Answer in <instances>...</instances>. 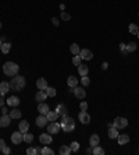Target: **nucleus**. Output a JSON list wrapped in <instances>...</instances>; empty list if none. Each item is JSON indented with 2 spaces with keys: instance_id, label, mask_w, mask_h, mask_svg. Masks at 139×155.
<instances>
[{
  "instance_id": "obj_1",
  "label": "nucleus",
  "mask_w": 139,
  "mask_h": 155,
  "mask_svg": "<svg viewBox=\"0 0 139 155\" xmlns=\"http://www.w3.org/2000/svg\"><path fill=\"white\" fill-rule=\"evenodd\" d=\"M20 71V66L14 62H6L3 64V73L7 76V77H14L18 74Z\"/></svg>"
},
{
  "instance_id": "obj_2",
  "label": "nucleus",
  "mask_w": 139,
  "mask_h": 155,
  "mask_svg": "<svg viewBox=\"0 0 139 155\" xmlns=\"http://www.w3.org/2000/svg\"><path fill=\"white\" fill-rule=\"evenodd\" d=\"M60 126H61L63 132L70 133L75 129V120H74L72 117H70L68 115H64V116H61V123H60Z\"/></svg>"
},
{
  "instance_id": "obj_3",
  "label": "nucleus",
  "mask_w": 139,
  "mask_h": 155,
  "mask_svg": "<svg viewBox=\"0 0 139 155\" xmlns=\"http://www.w3.org/2000/svg\"><path fill=\"white\" fill-rule=\"evenodd\" d=\"M27 84V81H25V77L22 76H14V77L11 78V81H10V88L11 90H16V91H22V88L25 87Z\"/></svg>"
},
{
  "instance_id": "obj_4",
  "label": "nucleus",
  "mask_w": 139,
  "mask_h": 155,
  "mask_svg": "<svg viewBox=\"0 0 139 155\" xmlns=\"http://www.w3.org/2000/svg\"><path fill=\"white\" fill-rule=\"evenodd\" d=\"M60 129H61L60 123L49 122V124H47V133H50V134H57V133L60 132Z\"/></svg>"
},
{
  "instance_id": "obj_5",
  "label": "nucleus",
  "mask_w": 139,
  "mask_h": 155,
  "mask_svg": "<svg viewBox=\"0 0 139 155\" xmlns=\"http://www.w3.org/2000/svg\"><path fill=\"white\" fill-rule=\"evenodd\" d=\"M22 141H24V133H21L20 130L11 134V143L13 144H21Z\"/></svg>"
},
{
  "instance_id": "obj_6",
  "label": "nucleus",
  "mask_w": 139,
  "mask_h": 155,
  "mask_svg": "<svg viewBox=\"0 0 139 155\" xmlns=\"http://www.w3.org/2000/svg\"><path fill=\"white\" fill-rule=\"evenodd\" d=\"M114 126H116L118 130L125 129V127L128 126V120H127L125 117H116V119H114Z\"/></svg>"
},
{
  "instance_id": "obj_7",
  "label": "nucleus",
  "mask_w": 139,
  "mask_h": 155,
  "mask_svg": "<svg viewBox=\"0 0 139 155\" xmlns=\"http://www.w3.org/2000/svg\"><path fill=\"white\" fill-rule=\"evenodd\" d=\"M72 92H74V95L77 96L78 99H84L86 96V91L82 88V87H78V85L74 87V88H72Z\"/></svg>"
},
{
  "instance_id": "obj_8",
  "label": "nucleus",
  "mask_w": 139,
  "mask_h": 155,
  "mask_svg": "<svg viewBox=\"0 0 139 155\" xmlns=\"http://www.w3.org/2000/svg\"><path fill=\"white\" fill-rule=\"evenodd\" d=\"M79 122L82 124H89L91 123V116H89V113L86 112V110H81L79 112Z\"/></svg>"
},
{
  "instance_id": "obj_9",
  "label": "nucleus",
  "mask_w": 139,
  "mask_h": 155,
  "mask_svg": "<svg viewBox=\"0 0 139 155\" xmlns=\"http://www.w3.org/2000/svg\"><path fill=\"white\" fill-rule=\"evenodd\" d=\"M39 141H40L42 144L47 145V144H50V143L53 141V137H52V134H50V133H43V134H40V136H39Z\"/></svg>"
},
{
  "instance_id": "obj_10",
  "label": "nucleus",
  "mask_w": 139,
  "mask_h": 155,
  "mask_svg": "<svg viewBox=\"0 0 139 155\" xmlns=\"http://www.w3.org/2000/svg\"><path fill=\"white\" fill-rule=\"evenodd\" d=\"M11 117H10V115H7V113H4L3 116L0 117V127H8L10 126V123H11Z\"/></svg>"
},
{
  "instance_id": "obj_11",
  "label": "nucleus",
  "mask_w": 139,
  "mask_h": 155,
  "mask_svg": "<svg viewBox=\"0 0 139 155\" xmlns=\"http://www.w3.org/2000/svg\"><path fill=\"white\" fill-rule=\"evenodd\" d=\"M47 123H49V120H47L46 115H39L36 117V126L38 127H45V126H47Z\"/></svg>"
},
{
  "instance_id": "obj_12",
  "label": "nucleus",
  "mask_w": 139,
  "mask_h": 155,
  "mask_svg": "<svg viewBox=\"0 0 139 155\" xmlns=\"http://www.w3.org/2000/svg\"><path fill=\"white\" fill-rule=\"evenodd\" d=\"M67 112H68V109L67 106L64 105V103H60V105H57V108H56V113H57V116L61 117L64 115H67Z\"/></svg>"
},
{
  "instance_id": "obj_13",
  "label": "nucleus",
  "mask_w": 139,
  "mask_h": 155,
  "mask_svg": "<svg viewBox=\"0 0 139 155\" xmlns=\"http://www.w3.org/2000/svg\"><path fill=\"white\" fill-rule=\"evenodd\" d=\"M79 54H81L82 60H92V57H93L92 50H89V49H82V50L79 52Z\"/></svg>"
},
{
  "instance_id": "obj_14",
  "label": "nucleus",
  "mask_w": 139,
  "mask_h": 155,
  "mask_svg": "<svg viewBox=\"0 0 139 155\" xmlns=\"http://www.w3.org/2000/svg\"><path fill=\"white\" fill-rule=\"evenodd\" d=\"M117 141H118L120 145H125V144L129 143V136H128V134H118Z\"/></svg>"
},
{
  "instance_id": "obj_15",
  "label": "nucleus",
  "mask_w": 139,
  "mask_h": 155,
  "mask_svg": "<svg viewBox=\"0 0 139 155\" xmlns=\"http://www.w3.org/2000/svg\"><path fill=\"white\" fill-rule=\"evenodd\" d=\"M8 91H10V83H7V81H1V83H0V94L4 96Z\"/></svg>"
},
{
  "instance_id": "obj_16",
  "label": "nucleus",
  "mask_w": 139,
  "mask_h": 155,
  "mask_svg": "<svg viewBox=\"0 0 139 155\" xmlns=\"http://www.w3.org/2000/svg\"><path fill=\"white\" fill-rule=\"evenodd\" d=\"M49 110H50V108H49V105L45 103V102H40V103L38 105V112L40 113V115H46Z\"/></svg>"
},
{
  "instance_id": "obj_17",
  "label": "nucleus",
  "mask_w": 139,
  "mask_h": 155,
  "mask_svg": "<svg viewBox=\"0 0 139 155\" xmlns=\"http://www.w3.org/2000/svg\"><path fill=\"white\" fill-rule=\"evenodd\" d=\"M36 87H38L39 91H45L47 87V81L45 80V78H38V81H36Z\"/></svg>"
},
{
  "instance_id": "obj_18",
  "label": "nucleus",
  "mask_w": 139,
  "mask_h": 155,
  "mask_svg": "<svg viewBox=\"0 0 139 155\" xmlns=\"http://www.w3.org/2000/svg\"><path fill=\"white\" fill-rule=\"evenodd\" d=\"M18 130L21 133H27L29 130V123H28L27 120H21V122L18 123Z\"/></svg>"
},
{
  "instance_id": "obj_19",
  "label": "nucleus",
  "mask_w": 139,
  "mask_h": 155,
  "mask_svg": "<svg viewBox=\"0 0 139 155\" xmlns=\"http://www.w3.org/2000/svg\"><path fill=\"white\" fill-rule=\"evenodd\" d=\"M89 144H91V147H96V145H99V144H100V137H99L97 134H92V136H91V138H89Z\"/></svg>"
},
{
  "instance_id": "obj_20",
  "label": "nucleus",
  "mask_w": 139,
  "mask_h": 155,
  "mask_svg": "<svg viewBox=\"0 0 139 155\" xmlns=\"http://www.w3.org/2000/svg\"><path fill=\"white\" fill-rule=\"evenodd\" d=\"M118 134H120V133H118V129H117L116 126L108 129V133H107L108 138H111V140H113V138H117V137H118Z\"/></svg>"
},
{
  "instance_id": "obj_21",
  "label": "nucleus",
  "mask_w": 139,
  "mask_h": 155,
  "mask_svg": "<svg viewBox=\"0 0 139 155\" xmlns=\"http://www.w3.org/2000/svg\"><path fill=\"white\" fill-rule=\"evenodd\" d=\"M7 103L10 106H13V108H17L20 105V98L18 96H10L7 99Z\"/></svg>"
},
{
  "instance_id": "obj_22",
  "label": "nucleus",
  "mask_w": 139,
  "mask_h": 155,
  "mask_svg": "<svg viewBox=\"0 0 139 155\" xmlns=\"http://www.w3.org/2000/svg\"><path fill=\"white\" fill-rule=\"evenodd\" d=\"M78 73L81 74V77H82V76H88V73H89V67H88L86 64H82V63H81V64L78 66Z\"/></svg>"
},
{
  "instance_id": "obj_23",
  "label": "nucleus",
  "mask_w": 139,
  "mask_h": 155,
  "mask_svg": "<svg viewBox=\"0 0 139 155\" xmlns=\"http://www.w3.org/2000/svg\"><path fill=\"white\" fill-rule=\"evenodd\" d=\"M67 84H68L70 88H74V87L78 85V78L75 77V76H70L68 78H67Z\"/></svg>"
},
{
  "instance_id": "obj_24",
  "label": "nucleus",
  "mask_w": 139,
  "mask_h": 155,
  "mask_svg": "<svg viewBox=\"0 0 139 155\" xmlns=\"http://www.w3.org/2000/svg\"><path fill=\"white\" fill-rule=\"evenodd\" d=\"M46 117L49 122H57V119H59V116H57V113H56V110H49L46 113Z\"/></svg>"
},
{
  "instance_id": "obj_25",
  "label": "nucleus",
  "mask_w": 139,
  "mask_h": 155,
  "mask_svg": "<svg viewBox=\"0 0 139 155\" xmlns=\"http://www.w3.org/2000/svg\"><path fill=\"white\" fill-rule=\"evenodd\" d=\"M21 115H22V112L17 108H13V110L10 112V117H11V119H20Z\"/></svg>"
},
{
  "instance_id": "obj_26",
  "label": "nucleus",
  "mask_w": 139,
  "mask_h": 155,
  "mask_svg": "<svg viewBox=\"0 0 139 155\" xmlns=\"http://www.w3.org/2000/svg\"><path fill=\"white\" fill-rule=\"evenodd\" d=\"M47 98V94L46 91H39L36 95H35V101H39V102H42V101H45Z\"/></svg>"
},
{
  "instance_id": "obj_27",
  "label": "nucleus",
  "mask_w": 139,
  "mask_h": 155,
  "mask_svg": "<svg viewBox=\"0 0 139 155\" xmlns=\"http://www.w3.org/2000/svg\"><path fill=\"white\" fill-rule=\"evenodd\" d=\"M71 152H72V151H71L70 145H61L60 149H59V154L60 155H70Z\"/></svg>"
},
{
  "instance_id": "obj_28",
  "label": "nucleus",
  "mask_w": 139,
  "mask_h": 155,
  "mask_svg": "<svg viewBox=\"0 0 139 155\" xmlns=\"http://www.w3.org/2000/svg\"><path fill=\"white\" fill-rule=\"evenodd\" d=\"M70 52H71L72 54H79V52H81L79 45H77V43H72V45L70 46Z\"/></svg>"
},
{
  "instance_id": "obj_29",
  "label": "nucleus",
  "mask_w": 139,
  "mask_h": 155,
  "mask_svg": "<svg viewBox=\"0 0 139 155\" xmlns=\"http://www.w3.org/2000/svg\"><path fill=\"white\" fill-rule=\"evenodd\" d=\"M24 141L27 143V144H31L32 141H33V134H31V133H24Z\"/></svg>"
},
{
  "instance_id": "obj_30",
  "label": "nucleus",
  "mask_w": 139,
  "mask_h": 155,
  "mask_svg": "<svg viewBox=\"0 0 139 155\" xmlns=\"http://www.w3.org/2000/svg\"><path fill=\"white\" fill-rule=\"evenodd\" d=\"M128 30H129V34H132V35H136V34H138V31H139V27L136 25V24H129Z\"/></svg>"
},
{
  "instance_id": "obj_31",
  "label": "nucleus",
  "mask_w": 139,
  "mask_h": 155,
  "mask_svg": "<svg viewBox=\"0 0 139 155\" xmlns=\"http://www.w3.org/2000/svg\"><path fill=\"white\" fill-rule=\"evenodd\" d=\"M0 49H1V52H3L4 54H7L8 52H10V49H11V43H8V42H4V43L1 45V48H0Z\"/></svg>"
},
{
  "instance_id": "obj_32",
  "label": "nucleus",
  "mask_w": 139,
  "mask_h": 155,
  "mask_svg": "<svg viewBox=\"0 0 139 155\" xmlns=\"http://www.w3.org/2000/svg\"><path fill=\"white\" fill-rule=\"evenodd\" d=\"M92 154L93 155H104V149L102 147H99V145H96V147H93Z\"/></svg>"
},
{
  "instance_id": "obj_33",
  "label": "nucleus",
  "mask_w": 139,
  "mask_h": 155,
  "mask_svg": "<svg viewBox=\"0 0 139 155\" xmlns=\"http://www.w3.org/2000/svg\"><path fill=\"white\" fill-rule=\"evenodd\" d=\"M136 50V43L135 42H129L128 45H127V52L128 53H132V52H135Z\"/></svg>"
},
{
  "instance_id": "obj_34",
  "label": "nucleus",
  "mask_w": 139,
  "mask_h": 155,
  "mask_svg": "<svg viewBox=\"0 0 139 155\" xmlns=\"http://www.w3.org/2000/svg\"><path fill=\"white\" fill-rule=\"evenodd\" d=\"M81 60H82V57H81V54H74V57H72V64L74 66H79L81 64Z\"/></svg>"
},
{
  "instance_id": "obj_35",
  "label": "nucleus",
  "mask_w": 139,
  "mask_h": 155,
  "mask_svg": "<svg viewBox=\"0 0 139 155\" xmlns=\"http://www.w3.org/2000/svg\"><path fill=\"white\" fill-rule=\"evenodd\" d=\"M45 91H46L47 96H52V98H53V96H56V88H53V87H47Z\"/></svg>"
},
{
  "instance_id": "obj_36",
  "label": "nucleus",
  "mask_w": 139,
  "mask_h": 155,
  "mask_svg": "<svg viewBox=\"0 0 139 155\" xmlns=\"http://www.w3.org/2000/svg\"><path fill=\"white\" fill-rule=\"evenodd\" d=\"M81 84H82V87H88L89 84H91V80H89V77L88 76H82L81 77Z\"/></svg>"
},
{
  "instance_id": "obj_37",
  "label": "nucleus",
  "mask_w": 139,
  "mask_h": 155,
  "mask_svg": "<svg viewBox=\"0 0 139 155\" xmlns=\"http://www.w3.org/2000/svg\"><path fill=\"white\" fill-rule=\"evenodd\" d=\"M70 148H71V151H72V152H77L78 149H79V143L72 141V143H71V145H70Z\"/></svg>"
},
{
  "instance_id": "obj_38",
  "label": "nucleus",
  "mask_w": 139,
  "mask_h": 155,
  "mask_svg": "<svg viewBox=\"0 0 139 155\" xmlns=\"http://www.w3.org/2000/svg\"><path fill=\"white\" fill-rule=\"evenodd\" d=\"M53 154H54V151L52 149V148L45 147L43 149H42V155H53Z\"/></svg>"
},
{
  "instance_id": "obj_39",
  "label": "nucleus",
  "mask_w": 139,
  "mask_h": 155,
  "mask_svg": "<svg viewBox=\"0 0 139 155\" xmlns=\"http://www.w3.org/2000/svg\"><path fill=\"white\" fill-rule=\"evenodd\" d=\"M70 18H71L70 13H67V11H63V13H61V20H64V21H68Z\"/></svg>"
},
{
  "instance_id": "obj_40",
  "label": "nucleus",
  "mask_w": 139,
  "mask_h": 155,
  "mask_svg": "<svg viewBox=\"0 0 139 155\" xmlns=\"http://www.w3.org/2000/svg\"><path fill=\"white\" fill-rule=\"evenodd\" d=\"M120 50L123 52L124 56H127V54H128V52H127V45H125V43H120Z\"/></svg>"
},
{
  "instance_id": "obj_41",
  "label": "nucleus",
  "mask_w": 139,
  "mask_h": 155,
  "mask_svg": "<svg viewBox=\"0 0 139 155\" xmlns=\"http://www.w3.org/2000/svg\"><path fill=\"white\" fill-rule=\"evenodd\" d=\"M27 154L28 155H38L36 154V148H28V149H27Z\"/></svg>"
},
{
  "instance_id": "obj_42",
  "label": "nucleus",
  "mask_w": 139,
  "mask_h": 155,
  "mask_svg": "<svg viewBox=\"0 0 139 155\" xmlns=\"http://www.w3.org/2000/svg\"><path fill=\"white\" fill-rule=\"evenodd\" d=\"M1 152H3V154H6V155H8L10 152H11V149H10V147H7V145H6V147L3 148V151H1Z\"/></svg>"
},
{
  "instance_id": "obj_43",
  "label": "nucleus",
  "mask_w": 139,
  "mask_h": 155,
  "mask_svg": "<svg viewBox=\"0 0 139 155\" xmlns=\"http://www.w3.org/2000/svg\"><path fill=\"white\" fill-rule=\"evenodd\" d=\"M6 147V143H4V140L0 138V151H3V148Z\"/></svg>"
},
{
  "instance_id": "obj_44",
  "label": "nucleus",
  "mask_w": 139,
  "mask_h": 155,
  "mask_svg": "<svg viewBox=\"0 0 139 155\" xmlns=\"http://www.w3.org/2000/svg\"><path fill=\"white\" fill-rule=\"evenodd\" d=\"M52 23H53V25L54 27H59V20H57V18H56V17H53V18H52Z\"/></svg>"
},
{
  "instance_id": "obj_45",
  "label": "nucleus",
  "mask_w": 139,
  "mask_h": 155,
  "mask_svg": "<svg viewBox=\"0 0 139 155\" xmlns=\"http://www.w3.org/2000/svg\"><path fill=\"white\" fill-rule=\"evenodd\" d=\"M88 109V103L86 102H81V110H86Z\"/></svg>"
},
{
  "instance_id": "obj_46",
  "label": "nucleus",
  "mask_w": 139,
  "mask_h": 155,
  "mask_svg": "<svg viewBox=\"0 0 139 155\" xmlns=\"http://www.w3.org/2000/svg\"><path fill=\"white\" fill-rule=\"evenodd\" d=\"M4 106V99H3V95H0V108Z\"/></svg>"
},
{
  "instance_id": "obj_47",
  "label": "nucleus",
  "mask_w": 139,
  "mask_h": 155,
  "mask_svg": "<svg viewBox=\"0 0 139 155\" xmlns=\"http://www.w3.org/2000/svg\"><path fill=\"white\" fill-rule=\"evenodd\" d=\"M107 67H108V63H107V62H104L103 64H102V69H103V70H106Z\"/></svg>"
},
{
  "instance_id": "obj_48",
  "label": "nucleus",
  "mask_w": 139,
  "mask_h": 155,
  "mask_svg": "<svg viewBox=\"0 0 139 155\" xmlns=\"http://www.w3.org/2000/svg\"><path fill=\"white\" fill-rule=\"evenodd\" d=\"M0 112H1L3 115H4V113H7V108H6V106H1V110H0Z\"/></svg>"
},
{
  "instance_id": "obj_49",
  "label": "nucleus",
  "mask_w": 139,
  "mask_h": 155,
  "mask_svg": "<svg viewBox=\"0 0 139 155\" xmlns=\"http://www.w3.org/2000/svg\"><path fill=\"white\" fill-rule=\"evenodd\" d=\"M1 45H3V41H1V39H0V48H1Z\"/></svg>"
},
{
  "instance_id": "obj_50",
  "label": "nucleus",
  "mask_w": 139,
  "mask_h": 155,
  "mask_svg": "<svg viewBox=\"0 0 139 155\" xmlns=\"http://www.w3.org/2000/svg\"><path fill=\"white\" fill-rule=\"evenodd\" d=\"M136 35H138V38H139V31H138V34H136Z\"/></svg>"
},
{
  "instance_id": "obj_51",
  "label": "nucleus",
  "mask_w": 139,
  "mask_h": 155,
  "mask_svg": "<svg viewBox=\"0 0 139 155\" xmlns=\"http://www.w3.org/2000/svg\"><path fill=\"white\" fill-rule=\"evenodd\" d=\"M0 30H1V23H0Z\"/></svg>"
},
{
  "instance_id": "obj_52",
  "label": "nucleus",
  "mask_w": 139,
  "mask_h": 155,
  "mask_svg": "<svg viewBox=\"0 0 139 155\" xmlns=\"http://www.w3.org/2000/svg\"><path fill=\"white\" fill-rule=\"evenodd\" d=\"M0 95H1V94H0Z\"/></svg>"
}]
</instances>
